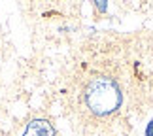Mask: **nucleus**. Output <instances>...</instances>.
I'll return each mask as SVG.
<instances>
[{
	"mask_svg": "<svg viewBox=\"0 0 153 136\" xmlns=\"http://www.w3.org/2000/svg\"><path fill=\"white\" fill-rule=\"evenodd\" d=\"M23 136H55V129L48 119H32L27 125Z\"/></svg>",
	"mask_w": 153,
	"mask_h": 136,
	"instance_id": "2",
	"label": "nucleus"
},
{
	"mask_svg": "<svg viewBox=\"0 0 153 136\" xmlns=\"http://www.w3.org/2000/svg\"><path fill=\"white\" fill-rule=\"evenodd\" d=\"M85 102L93 114L110 115L121 104V91L111 78H95L85 89Z\"/></svg>",
	"mask_w": 153,
	"mask_h": 136,
	"instance_id": "1",
	"label": "nucleus"
}]
</instances>
